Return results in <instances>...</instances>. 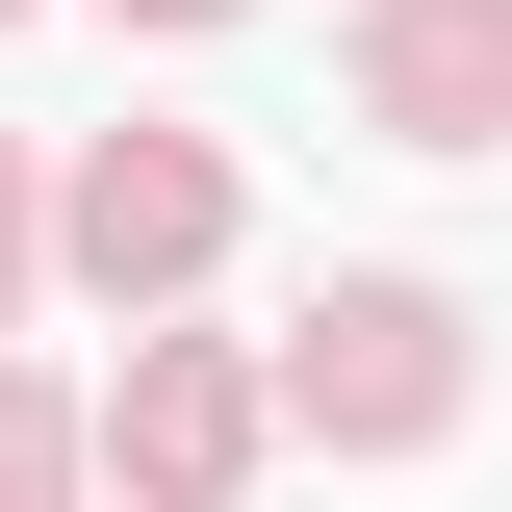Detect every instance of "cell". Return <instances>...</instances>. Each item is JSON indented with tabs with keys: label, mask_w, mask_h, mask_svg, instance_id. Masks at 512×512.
<instances>
[{
	"label": "cell",
	"mask_w": 512,
	"mask_h": 512,
	"mask_svg": "<svg viewBox=\"0 0 512 512\" xmlns=\"http://www.w3.org/2000/svg\"><path fill=\"white\" fill-rule=\"evenodd\" d=\"M308 410H333V436H436V410H461V308H436V282H333V308H308Z\"/></svg>",
	"instance_id": "obj_1"
},
{
	"label": "cell",
	"mask_w": 512,
	"mask_h": 512,
	"mask_svg": "<svg viewBox=\"0 0 512 512\" xmlns=\"http://www.w3.org/2000/svg\"><path fill=\"white\" fill-rule=\"evenodd\" d=\"M359 77H384V128H410V154H487V128H512V0H384Z\"/></svg>",
	"instance_id": "obj_2"
},
{
	"label": "cell",
	"mask_w": 512,
	"mask_h": 512,
	"mask_svg": "<svg viewBox=\"0 0 512 512\" xmlns=\"http://www.w3.org/2000/svg\"><path fill=\"white\" fill-rule=\"evenodd\" d=\"M205 231H231V180H205L180 128H128V154H77V256H103V282H180Z\"/></svg>",
	"instance_id": "obj_3"
},
{
	"label": "cell",
	"mask_w": 512,
	"mask_h": 512,
	"mask_svg": "<svg viewBox=\"0 0 512 512\" xmlns=\"http://www.w3.org/2000/svg\"><path fill=\"white\" fill-rule=\"evenodd\" d=\"M103 461H128L154 512H205V487L256 461V384H231V359H128V410H103Z\"/></svg>",
	"instance_id": "obj_4"
},
{
	"label": "cell",
	"mask_w": 512,
	"mask_h": 512,
	"mask_svg": "<svg viewBox=\"0 0 512 512\" xmlns=\"http://www.w3.org/2000/svg\"><path fill=\"white\" fill-rule=\"evenodd\" d=\"M0 512H52V410H26V384H0Z\"/></svg>",
	"instance_id": "obj_5"
},
{
	"label": "cell",
	"mask_w": 512,
	"mask_h": 512,
	"mask_svg": "<svg viewBox=\"0 0 512 512\" xmlns=\"http://www.w3.org/2000/svg\"><path fill=\"white\" fill-rule=\"evenodd\" d=\"M154 26H231V0H154Z\"/></svg>",
	"instance_id": "obj_6"
},
{
	"label": "cell",
	"mask_w": 512,
	"mask_h": 512,
	"mask_svg": "<svg viewBox=\"0 0 512 512\" xmlns=\"http://www.w3.org/2000/svg\"><path fill=\"white\" fill-rule=\"evenodd\" d=\"M0 256H26V180H0Z\"/></svg>",
	"instance_id": "obj_7"
}]
</instances>
